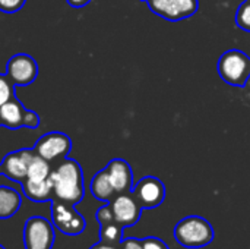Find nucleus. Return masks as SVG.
<instances>
[{
	"label": "nucleus",
	"instance_id": "f257e3e1",
	"mask_svg": "<svg viewBox=\"0 0 250 249\" xmlns=\"http://www.w3.org/2000/svg\"><path fill=\"white\" fill-rule=\"evenodd\" d=\"M50 179L53 182V192L56 200L72 205H76L82 201L85 194L83 172L76 160L67 157L60 160V163L51 170Z\"/></svg>",
	"mask_w": 250,
	"mask_h": 249
},
{
	"label": "nucleus",
	"instance_id": "f03ea898",
	"mask_svg": "<svg viewBox=\"0 0 250 249\" xmlns=\"http://www.w3.org/2000/svg\"><path fill=\"white\" fill-rule=\"evenodd\" d=\"M174 239L185 248H204L214 241V227L204 217L188 216L176 225Z\"/></svg>",
	"mask_w": 250,
	"mask_h": 249
},
{
	"label": "nucleus",
	"instance_id": "7ed1b4c3",
	"mask_svg": "<svg viewBox=\"0 0 250 249\" xmlns=\"http://www.w3.org/2000/svg\"><path fill=\"white\" fill-rule=\"evenodd\" d=\"M217 69L226 84L243 88L250 78V56L242 50H227L218 59Z\"/></svg>",
	"mask_w": 250,
	"mask_h": 249
},
{
	"label": "nucleus",
	"instance_id": "20e7f679",
	"mask_svg": "<svg viewBox=\"0 0 250 249\" xmlns=\"http://www.w3.org/2000/svg\"><path fill=\"white\" fill-rule=\"evenodd\" d=\"M51 220L54 227L67 236H78L86 227L83 216L79 214L72 204L56 198L51 200Z\"/></svg>",
	"mask_w": 250,
	"mask_h": 249
},
{
	"label": "nucleus",
	"instance_id": "39448f33",
	"mask_svg": "<svg viewBox=\"0 0 250 249\" xmlns=\"http://www.w3.org/2000/svg\"><path fill=\"white\" fill-rule=\"evenodd\" d=\"M0 122L1 126H6L9 129H37L40 126V116L32 110H26L25 106L15 95L0 107Z\"/></svg>",
	"mask_w": 250,
	"mask_h": 249
},
{
	"label": "nucleus",
	"instance_id": "423d86ee",
	"mask_svg": "<svg viewBox=\"0 0 250 249\" xmlns=\"http://www.w3.org/2000/svg\"><path fill=\"white\" fill-rule=\"evenodd\" d=\"M53 244L54 229L47 219L41 216H34L26 220L23 227L25 249H51Z\"/></svg>",
	"mask_w": 250,
	"mask_h": 249
},
{
	"label": "nucleus",
	"instance_id": "0eeeda50",
	"mask_svg": "<svg viewBox=\"0 0 250 249\" xmlns=\"http://www.w3.org/2000/svg\"><path fill=\"white\" fill-rule=\"evenodd\" d=\"M35 154L47 161L63 160L72 150V139L63 132H47L40 136L34 145Z\"/></svg>",
	"mask_w": 250,
	"mask_h": 249
},
{
	"label": "nucleus",
	"instance_id": "6e6552de",
	"mask_svg": "<svg viewBox=\"0 0 250 249\" xmlns=\"http://www.w3.org/2000/svg\"><path fill=\"white\" fill-rule=\"evenodd\" d=\"M4 75L15 87H28L38 76V65L32 56L18 53L7 60Z\"/></svg>",
	"mask_w": 250,
	"mask_h": 249
},
{
	"label": "nucleus",
	"instance_id": "1a4fd4ad",
	"mask_svg": "<svg viewBox=\"0 0 250 249\" xmlns=\"http://www.w3.org/2000/svg\"><path fill=\"white\" fill-rule=\"evenodd\" d=\"M146 4L152 13L173 22L190 18L199 9L198 0H146Z\"/></svg>",
	"mask_w": 250,
	"mask_h": 249
},
{
	"label": "nucleus",
	"instance_id": "9d476101",
	"mask_svg": "<svg viewBox=\"0 0 250 249\" xmlns=\"http://www.w3.org/2000/svg\"><path fill=\"white\" fill-rule=\"evenodd\" d=\"M108 204L111 207L114 222L120 225L123 229L136 225L144 210L132 192L117 194Z\"/></svg>",
	"mask_w": 250,
	"mask_h": 249
},
{
	"label": "nucleus",
	"instance_id": "9b49d317",
	"mask_svg": "<svg viewBox=\"0 0 250 249\" xmlns=\"http://www.w3.org/2000/svg\"><path fill=\"white\" fill-rule=\"evenodd\" d=\"M132 194L144 210H152L163 204L166 198V186L158 178L145 176L135 185V188H132Z\"/></svg>",
	"mask_w": 250,
	"mask_h": 249
},
{
	"label": "nucleus",
	"instance_id": "f8f14e48",
	"mask_svg": "<svg viewBox=\"0 0 250 249\" xmlns=\"http://www.w3.org/2000/svg\"><path fill=\"white\" fill-rule=\"evenodd\" d=\"M34 156H35L34 148H22V150H16V151L6 154L3 161L0 163L1 173L7 179L22 183L26 179L28 167L34 158Z\"/></svg>",
	"mask_w": 250,
	"mask_h": 249
},
{
	"label": "nucleus",
	"instance_id": "ddd939ff",
	"mask_svg": "<svg viewBox=\"0 0 250 249\" xmlns=\"http://www.w3.org/2000/svg\"><path fill=\"white\" fill-rule=\"evenodd\" d=\"M107 175L110 178V182L116 191V194H125L132 192L133 188V172L129 166V163L123 158H113L105 166Z\"/></svg>",
	"mask_w": 250,
	"mask_h": 249
},
{
	"label": "nucleus",
	"instance_id": "4468645a",
	"mask_svg": "<svg viewBox=\"0 0 250 249\" xmlns=\"http://www.w3.org/2000/svg\"><path fill=\"white\" fill-rule=\"evenodd\" d=\"M21 185H22V191H23L25 197L34 203H45V201H51L54 198L53 182L50 178L45 181L25 179Z\"/></svg>",
	"mask_w": 250,
	"mask_h": 249
},
{
	"label": "nucleus",
	"instance_id": "2eb2a0df",
	"mask_svg": "<svg viewBox=\"0 0 250 249\" xmlns=\"http://www.w3.org/2000/svg\"><path fill=\"white\" fill-rule=\"evenodd\" d=\"M91 194L94 195V198H97L98 201H104V203H110L117 194L110 182V178L107 175V170L103 169L98 173H95V176L91 181Z\"/></svg>",
	"mask_w": 250,
	"mask_h": 249
},
{
	"label": "nucleus",
	"instance_id": "dca6fc26",
	"mask_svg": "<svg viewBox=\"0 0 250 249\" xmlns=\"http://www.w3.org/2000/svg\"><path fill=\"white\" fill-rule=\"evenodd\" d=\"M21 195L9 186H0V220L13 217L21 207Z\"/></svg>",
	"mask_w": 250,
	"mask_h": 249
},
{
	"label": "nucleus",
	"instance_id": "f3484780",
	"mask_svg": "<svg viewBox=\"0 0 250 249\" xmlns=\"http://www.w3.org/2000/svg\"><path fill=\"white\" fill-rule=\"evenodd\" d=\"M51 170L53 169L50 166V161H47L42 157H40L38 154H35L29 167H28L26 179H29V181H45L50 178Z\"/></svg>",
	"mask_w": 250,
	"mask_h": 249
},
{
	"label": "nucleus",
	"instance_id": "a211bd4d",
	"mask_svg": "<svg viewBox=\"0 0 250 249\" xmlns=\"http://www.w3.org/2000/svg\"><path fill=\"white\" fill-rule=\"evenodd\" d=\"M100 239L101 242L111 244V245H120L123 241V227L117 225L116 222L103 225L100 230Z\"/></svg>",
	"mask_w": 250,
	"mask_h": 249
},
{
	"label": "nucleus",
	"instance_id": "6ab92c4d",
	"mask_svg": "<svg viewBox=\"0 0 250 249\" xmlns=\"http://www.w3.org/2000/svg\"><path fill=\"white\" fill-rule=\"evenodd\" d=\"M236 25L246 31V32H250V0H246L243 1L237 12H236Z\"/></svg>",
	"mask_w": 250,
	"mask_h": 249
},
{
	"label": "nucleus",
	"instance_id": "aec40b11",
	"mask_svg": "<svg viewBox=\"0 0 250 249\" xmlns=\"http://www.w3.org/2000/svg\"><path fill=\"white\" fill-rule=\"evenodd\" d=\"M15 85L9 81L6 75H0V107L15 97Z\"/></svg>",
	"mask_w": 250,
	"mask_h": 249
},
{
	"label": "nucleus",
	"instance_id": "412c9836",
	"mask_svg": "<svg viewBox=\"0 0 250 249\" xmlns=\"http://www.w3.org/2000/svg\"><path fill=\"white\" fill-rule=\"evenodd\" d=\"M26 0H0V10L3 13H15L25 6Z\"/></svg>",
	"mask_w": 250,
	"mask_h": 249
},
{
	"label": "nucleus",
	"instance_id": "4be33fe9",
	"mask_svg": "<svg viewBox=\"0 0 250 249\" xmlns=\"http://www.w3.org/2000/svg\"><path fill=\"white\" fill-rule=\"evenodd\" d=\"M95 219H97V222L100 223V226L113 223V222H114V216H113V211H111L110 204H107V205L98 208V211H97V214H95Z\"/></svg>",
	"mask_w": 250,
	"mask_h": 249
},
{
	"label": "nucleus",
	"instance_id": "5701e85b",
	"mask_svg": "<svg viewBox=\"0 0 250 249\" xmlns=\"http://www.w3.org/2000/svg\"><path fill=\"white\" fill-rule=\"evenodd\" d=\"M142 247H144V249H170L163 239L155 238V236H149V238L142 239Z\"/></svg>",
	"mask_w": 250,
	"mask_h": 249
},
{
	"label": "nucleus",
	"instance_id": "b1692460",
	"mask_svg": "<svg viewBox=\"0 0 250 249\" xmlns=\"http://www.w3.org/2000/svg\"><path fill=\"white\" fill-rule=\"evenodd\" d=\"M120 249H144V247H142V239H136V238L123 239L122 244H120Z\"/></svg>",
	"mask_w": 250,
	"mask_h": 249
},
{
	"label": "nucleus",
	"instance_id": "393cba45",
	"mask_svg": "<svg viewBox=\"0 0 250 249\" xmlns=\"http://www.w3.org/2000/svg\"><path fill=\"white\" fill-rule=\"evenodd\" d=\"M66 3L75 9H81V7H85L86 4H89L91 0H66Z\"/></svg>",
	"mask_w": 250,
	"mask_h": 249
},
{
	"label": "nucleus",
	"instance_id": "a878e982",
	"mask_svg": "<svg viewBox=\"0 0 250 249\" xmlns=\"http://www.w3.org/2000/svg\"><path fill=\"white\" fill-rule=\"evenodd\" d=\"M89 249H120V245H111V244H105V242H98L97 245L91 247Z\"/></svg>",
	"mask_w": 250,
	"mask_h": 249
},
{
	"label": "nucleus",
	"instance_id": "bb28decb",
	"mask_svg": "<svg viewBox=\"0 0 250 249\" xmlns=\"http://www.w3.org/2000/svg\"><path fill=\"white\" fill-rule=\"evenodd\" d=\"M0 175H3V173H1V164H0Z\"/></svg>",
	"mask_w": 250,
	"mask_h": 249
},
{
	"label": "nucleus",
	"instance_id": "cd10ccee",
	"mask_svg": "<svg viewBox=\"0 0 250 249\" xmlns=\"http://www.w3.org/2000/svg\"><path fill=\"white\" fill-rule=\"evenodd\" d=\"M0 249H6V248H4V247H1V245H0Z\"/></svg>",
	"mask_w": 250,
	"mask_h": 249
},
{
	"label": "nucleus",
	"instance_id": "c85d7f7f",
	"mask_svg": "<svg viewBox=\"0 0 250 249\" xmlns=\"http://www.w3.org/2000/svg\"><path fill=\"white\" fill-rule=\"evenodd\" d=\"M139 1H145V3H146V0H139Z\"/></svg>",
	"mask_w": 250,
	"mask_h": 249
},
{
	"label": "nucleus",
	"instance_id": "c756f323",
	"mask_svg": "<svg viewBox=\"0 0 250 249\" xmlns=\"http://www.w3.org/2000/svg\"><path fill=\"white\" fill-rule=\"evenodd\" d=\"M0 126H1V122H0Z\"/></svg>",
	"mask_w": 250,
	"mask_h": 249
}]
</instances>
